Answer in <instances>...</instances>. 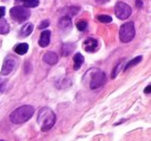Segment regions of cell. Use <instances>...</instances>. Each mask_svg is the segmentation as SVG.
Masks as SVG:
<instances>
[{"label": "cell", "mask_w": 151, "mask_h": 141, "mask_svg": "<svg viewBox=\"0 0 151 141\" xmlns=\"http://www.w3.org/2000/svg\"><path fill=\"white\" fill-rule=\"evenodd\" d=\"M56 114L50 108L48 107H42L39 110L37 116V123L40 127V130L43 132L50 131L54 125L56 124Z\"/></svg>", "instance_id": "cell-1"}, {"label": "cell", "mask_w": 151, "mask_h": 141, "mask_svg": "<svg viewBox=\"0 0 151 141\" xmlns=\"http://www.w3.org/2000/svg\"><path fill=\"white\" fill-rule=\"evenodd\" d=\"M34 107L31 105H23L19 108L14 109L10 113L9 119L14 125H21V124L26 123L27 121L31 119L34 114Z\"/></svg>", "instance_id": "cell-2"}, {"label": "cell", "mask_w": 151, "mask_h": 141, "mask_svg": "<svg viewBox=\"0 0 151 141\" xmlns=\"http://www.w3.org/2000/svg\"><path fill=\"white\" fill-rule=\"evenodd\" d=\"M107 77L103 71L99 69H91L90 78V87L91 90L99 89L100 87L105 85Z\"/></svg>", "instance_id": "cell-3"}, {"label": "cell", "mask_w": 151, "mask_h": 141, "mask_svg": "<svg viewBox=\"0 0 151 141\" xmlns=\"http://www.w3.org/2000/svg\"><path fill=\"white\" fill-rule=\"evenodd\" d=\"M135 25L134 22H129L123 24L119 30V38L122 42H129L135 37Z\"/></svg>", "instance_id": "cell-4"}, {"label": "cell", "mask_w": 151, "mask_h": 141, "mask_svg": "<svg viewBox=\"0 0 151 141\" xmlns=\"http://www.w3.org/2000/svg\"><path fill=\"white\" fill-rule=\"evenodd\" d=\"M10 17L18 23H23L30 18V12L24 6H14L9 12Z\"/></svg>", "instance_id": "cell-5"}, {"label": "cell", "mask_w": 151, "mask_h": 141, "mask_svg": "<svg viewBox=\"0 0 151 141\" xmlns=\"http://www.w3.org/2000/svg\"><path fill=\"white\" fill-rule=\"evenodd\" d=\"M18 66V60L12 56H7L4 59L3 65L1 68V75H8L10 74Z\"/></svg>", "instance_id": "cell-6"}, {"label": "cell", "mask_w": 151, "mask_h": 141, "mask_svg": "<svg viewBox=\"0 0 151 141\" xmlns=\"http://www.w3.org/2000/svg\"><path fill=\"white\" fill-rule=\"evenodd\" d=\"M132 14V8L124 2H117L115 5V14L119 20H127Z\"/></svg>", "instance_id": "cell-7"}, {"label": "cell", "mask_w": 151, "mask_h": 141, "mask_svg": "<svg viewBox=\"0 0 151 141\" xmlns=\"http://www.w3.org/2000/svg\"><path fill=\"white\" fill-rule=\"evenodd\" d=\"M98 40L95 39V38H91V37H88L84 40L83 42V48L86 52L88 53H93L97 50L98 48Z\"/></svg>", "instance_id": "cell-8"}, {"label": "cell", "mask_w": 151, "mask_h": 141, "mask_svg": "<svg viewBox=\"0 0 151 141\" xmlns=\"http://www.w3.org/2000/svg\"><path fill=\"white\" fill-rule=\"evenodd\" d=\"M50 30H44L41 32L40 34V38H39V46L41 48H46V46L50 44Z\"/></svg>", "instance_id": "cell-9"}, {"label": "cell", "mask_w": 151, "mask_h": 141, "mask_svg": "<svg viewBox=\"0 0 151 141\" xmlns=\"http://www.w3.org/2000/svg\"><path fill=\"white\" fill-rule=\"evenodd\" d=\"M58 55L54 52H47L44 54L43 56V61L48 65H55L58 62Z\"/></svg>", "instance_id": "cell-10"}, {"label": "cell", "mask_w": 151, "mask_h": 141, "mask_svg": "<svg viewBox=\"0 0 151 141\" xmlns=\"http://www.w3.org/2000/svg\"><path fill=\"white\" fill-rule=\"evenodd\" d=\"M33 29H34V25L32 24V23H27V24H25L24 26H23V28L21 29L20 36L26 37V36L30 35L32 33V31H33Z\"/></svg>", "instance_id": "cell-11"}, {"label": "cell", "mask_w": 151, "mask_h": 141, "mask_svg": "<svg viewBox=\"0 0 151 141\" xmlns=\"http://www.w3.org/2000/svg\"><path fill=\"white\" fill-rule=\"evenodd\" d=\"M73 62H74V70H78L82 66V64H83L84 58L80 53H77V54L73 57Z\"/></svg>", "instance_id": "cell-12"}, {"label": "cell", "mask_w": 151, "mask_h": 141, "mask_svg": "<svg viewBox=\"0 0 151 141\" xmlns=\"http://www.w3.org/2000/svg\"><path fill=\"white\" fill-rule=\"evenodd\" d=\"M71 25H72L71 19H70V17H68V16L63 17V18H61L60 21H59V27H60L61 29L70 28V27H71Z\"/></svg>", "instance_id": "cell-13"}, {"label": "cell", "mask_w": 151, "mask_h": 141, "mask_svg": "<svg viewBox=\"0 0 151 141\" xmlns=\"http://www.w3.org/2000/svg\"><path fill=\"white\" fill-rule=\"evenodd\" d=\"M29 50V46L27 43H19L14 48V51L18 55H25Z\"/></svg>", "instance_id": "cell-14"}, {"label": "cell", "mask_w": 151, "mask_h": 141, "mask_svg": "<svg viewBox=\"0 0 151 141\" xmlns=\"http://www.w3.org/2000/svg\"><path fill=\"white\" fill-rule=\"evenodd\" d=\"M74 48H75V46H74V44H72V43H64L63 48H62V55H63V56H65V57L69 56V55L73 52Z\"/></svg>", "instance_id": "cell-15"}, {"label": "cell", "mask_w": 151, "mask_h": 141, "mask_svg": "<svg viewBox=\"0 0 151 141\" xmlns=\"http://www.w3.org/2000/svg\"><path fill=\"white\" fill-rule=\"evenodd\" d=\"M142 56H138V57H136L135 59H133V60H131L129 62H127V65L124 66V68H123V70H127V69H129L131 67H133V66H135V65H137V64H139L140 62L142 61Z\"/></svg>", "instance_id": "cell-16"}, {"label": "cell", "mask_w": 151, "mask_h": 141, "mask_svg": "<svg viewBox=\"0 0 151 141\" xmlns=\"http://www.w3.org/2000/svg\"><path fill=\"white\" fill-rule=\"evenodd\" d=\"M9 32V25L5 20L0 21V34H7Z\"/></svg>", "instance_id": "cell-17"}, {"label": "cell", "mask_w": 151, "mask_h": 141, "mask_svg": "<svg viewBox=\"0 0 151 141\" xmlns=\"http://www.w3.org/2000/svg\"><path fill=\"white\" fill-rule=\"evenodd\" d=\"M23 3H24V5L26 6V7L35 8V7H37L38 4H39V0H24Z\"/></svg>", "instance_id": "cell-18"}, {"label": "cell", "mask_w": 151, "mask_h": 141, "mask_svg": "<svg viewBox=\"0 0 151 141\" xmlns=\"http://www.w3.org/2000/svg\"><path fill=\"white\" fill-rule=\"evenodd\" d=\"M98 21H100L101 23H111L112 22V18L110 16H107V14H101V16H98Z\"/></svg>", "instance_id": "cell-19"}, {"label": "cell", "mask_w": 151, "mask_h": 141, "mask_svg": "<svg viewBox=\"0 0 151 141\" xmlns=\"http://www.w3.org/2000/svg\"><path fill=\"white\" fill-rule=\"evenodd\" d=\"M76 27L79 31H84L88 27V22L86 21H79V22L76 24Z\"/></svg>", "instance_id": "cell-20"}, {"label": "cell", "mask_w": 151, "mask_h": 141, "mask_svg": "<svg viewBox=\"0 0 151 141\" xmlns=\"http://www.w3.org/2000/svg\"><path fill=\"white\" fill-rule=\"evenodd\" d=\"M121 66H122V62H119V63H118V65L115 66V68H114L113 71H112V75H111L112 78H115L116 76H117V74H118V72H119Z\"/></svg>", "instance_id": "cell-21"}, {"label": "cell", "mask_w": 151, "mask_h": 141, "mask_svg": "<svg viewBox=\"0 0 151 141\" xmlns=\"http://www.w3.org/2000/svg\"><path fill=\"white\" fill-rule=\"evenodd\" d=\"M48 26H50V21L44 20V21H42L41 24L38 26V28H39V29H44V28H47Z\"/></svg>", "instance_id": "cell-22"}, {"label": "cell", "mask_w": 151, "mask_h": 141, "mask_svg": "<svg viewBox=\"0 0 151 141\" xmlns=\"http://www.w3.org/2000/svg\"><path fill=\"white\" fill-rule=\"evenodd\" d=\"M5 14V7L4 6H0V19Z\"/></svg>", "instance_id": "cell-23"}, {"label": "cell", "mask_w": 151, "mask_h": 141, "mask_svg": "<svg viewBox=\"0 0 151 141\" xmlns=\"http://www.w3.org/2000/svg\"><path fill=\"white\" fill-rule=\"evenodd\" d=\"M144 93H145V94H150L151 93V85H147V87H145V90H144Z\"/></svg>", "instance_id": "cell-24"}, {"label": "cell", "mask_w": 151, "mask_h": 141, "mask_svg": "<svg viewBox=\"0 0 151 141\" xmlns=\"http://www.w3.org/2000/svg\"><path fill=\"white\" fill-rule=\"evenodd\" d=\"M136 5H137L138 8L142 7V5H143V2H142L141 0H137V1H136Z\"/></svg>", "instance_id": "cell-25"}, {"label": "cell", "mask_w": 151, "mask_h": 141, "mask_svg": "<svg viewBox=\"0 0 151 141\" xmlns=\"http://www.w3.org/2000/svg\"><path fill=\"white\" fill-rule=\"evenodd\" d=\"M97 1V3H99V4H103V3H105V2H107L108 0H96Z\"/></svg>", "instance_id": "cell-26"}, {"label": "cell", "mask_w": 151, "mask_h": 141, "mask_svg": "<svg viewBox=\"0 0 151 141\" xmlns=\"http://www.w3.org/2000/svg\"><path fill=\"white\" fill-rule=\"evenodd\" d=\"M1 89H2V85H0V91H1Z\"/></svg>", "instance_id": "cell-27"}, {"label": "cell", "mask_w": 151, "mask_h": 141, "mask_svg": "<svg viewBox=\"0 0 151 141\" xmlns=\"http://www.w3.org/2000/svg\"><path fill=\"white\" fill-rule=\"evenodd\" d=\"M17 1H24V0H17Z\"/></svg>", "instance_id": "cell-28"}, {"label": "cell", "mask_w": 151, "mask_h": 141, "mask_svg": "<svg viewBox=\"0 0 151 141\" xmlns=\"http://www.w3.org/2000/svg\"><path fill=\"white\" fill-rule=\"evenodd\" d=\"M0 141H4V140H2V139H0Z\"/></svg>", "instance_id": "cell-29"}]
</instances>
